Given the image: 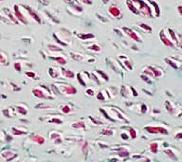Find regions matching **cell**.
<instances>
[{
	"mask_svg": "<svg viewBox=\"0 0 182 162\" xmlns=\"http://www.w3.org/2000/svg\"><path fill=\"white\" fill-rule=\"evenodd\" d=\"M59 86H55L57 89H58L61 93L65 94V95H67V96H72L74 95V94L77 93V89L72 86L71 85H66V83H59L58 85Z\"/></svg>",
	"mask_w": 182,
	"mask_h": 162,
	"instance_id": "cell-1",
	"label": "cell"
},
{
	"mask_svg": "<svg viewBox=\"0 0 182 162\" xmlns=\"http://www.w3.org/2000/svg\"><path fill=\"white\" fill-rule=\"evenodd\" d=\"M108 13H109V15H110L111 17L117 18V19L121 18V17L122 16V10H119V8L117 6V5H115V4H113V5H111L110 7H109V9H108Z\"/></svg>",
	"mask_w": 182,
	"mask_h": 162,
	"instance_id": "cell-2",
	"label": "cell"
},
{
	"mask_svg": "<svg viewBox=\"0 0 182 162\" xmlns=\"http://www.w3.org/2000/svg\"><path fill=\"white\" fill-rule=\"evenodd\" d=\"M159 38H160V40L162 41V43H163L166 46H168V48H175V45L174 44V42L170 39V37L168 36V34L164 32V29H162V30L160 31Z\"/></svg>",
	"mask_w": 182,
	"mask_h": 162,
	"instance_id": "cell-3",
	"label": "cell"
},
{
	"mask_svg": "<svg viewBox=\"0 0 182 162\" xmlns=\"http://www.w3.org/2000/svg\"><path fill=\"white\" fill-rule=\"evenodd\" d=\"M123 30L125 31V32L127 33V35L129 36L130 38L135 40V41H137V42H142L141 41V38H140V36L136 32V31H134L133 29H127V28H123Z\"/></svg>",
	"mask_w": 182,
	"mask_h": 162,
	"instance_id": "cell-4",
	"label": "cell"
},
{
	"mask_svg": "<svg viewBox=\"0 0 182 162\" xmlns=\"http://www.w3.org/2000/svg\"><path fill=\"white\" fill-rule=\"evenodd\" d=\"M14 14H15V17H16L20 22H22L24 24H28V21H27V18H26L23 13L20 12V10H19V6L18 5H16V6H14Z\"/></svg>",
	"mask_w": 182,
	"mask_h": 162,
	"instance_id": "cell-5",
	"label": "cell"
},
{
	"mask_svg": "<svg viewBox=\"0 0 182 162\" xmlns=\"http://www.w3.org/2000/svg\"><path fill=\"white\" fill-rule=\"evenodd\" d=\"M149 67L152 70L154 78H160L164 75V71L161 68H159V67H155V66H149Z\"/></svg>",
	"mask_w": 182,
	"mask_h": 162,
	"instance_id": "cell-6",
	"label": "cell"
},
{
	"mask_svg": "<svg viewBox=\"0 0 182 162\" xmlns=\"http://www.w3.org/2000/svg\"><path fill=\"white\" fill-rule=\"evenodd\" d=\"M126 5L128 9L131 10V12L135 14H139V12L138 8L136 7V5H135V2L133 1V0H126Z\"/></svg>",
	"mask_w": 182,
	"mask_h": 162,
	"instance_id": "cell-7",
	"label": "cell"
},
{
	"mask_svg": "<svg viewBox=\"0 0 182 162\" xmlns=\"http://www.w3.org/2000/svg\"><path fill=\"white\" fill-rule=\"evenodd\" d=\"M32 93H33V95H34L35 97L40 98V99L49 98V97L45 94V92H44L42 89H41V88H34V89L32 90Z\"/></svg>",
	"mask_w": 182,
	"mask_h": 162,
	"instance_id": "cell-8",
	"label": "cell"
},
{
	"mask_svg": "<svg viewBox=\"0 0 182 162\" xmlns=\"http://www.w3.org/2000/svg\"><path fill=\"white\" fill-rule=\"evenodd\" d=\"M165 62L167 63V64H169L171 66H173L174 68H175V69L178 68V65L180 64L179 61L175 60V59H174V58H166V59H165Z\"/></svg>",
	"mask_w": 182,
	"mask_h": 162,
	"instance_id": "cell-9",
	"label": "cell"
},
{
	"mask_svg": "<svg viewBox=\"0 0 182 162\" xmlns=\"http://www.w3.org/2000/svg\"><path fill=\"white\" fill-rule=\"evenodd\" d=\"M30 139H32L33 142L38 143L39 145L43 144V143L45 142V138H44V137H42L41 135H34Z\"/></svg>",
	"mask_w": 182,
	"mask_h": 162,
	"instance_id": "cell-10",
	"label": "cell"
},
{
	"mask_svg": "<svg viewBox=\"0 0 182 162\" xmlns=\"http://www.w3.org/2000/svg\"><path fill=\"white\" fill-rule=\"evenodd\" d=\"M158 143L157 141H153L152 143H150L149 145V148H150V151L152 152L153 154H157L158 151Z\"/></svg>",
	"mask_w": 182,
	"mask_h": 162,
	"instance_id": "cell-11",
	"label": "cell"
},
{
	"mask_svg": "<svg viewBox=\"0 0 182 162\" xmlns=\"http://www.w3.org/2000/svg\"><path fill=\"white\" fill-rule=\"evenodd\" d=\"M62 72H63V75L65 78H69V79H71V78L74 77V73L72 72L69 69H62Z\"/></svg>",
	"mask_w": 182,
	"mask_h": 162,
	"instance_id": "cell-12",
	"label": "cell"
},
{
	"mask_svg": "<svg viewBox=\"0 0 182 162\" xmlns=\"http://www.w3.org/2000/svg\"><path fill=\"white\" fill-rule=\"evenodd\" d=\"M139 27L144 32H151V31H152L153 29H152V28L150 27V26H148L147 24H144V23H140L139 25Z\"/></svg>",
	"mask_w": 182,
	"mask_h": 162,
	"instance_id": "cell-13",
	"label": "cell"
},
{
	"mask_svg": "<svg viewBox=\"0 0 182 162\" xmlns=\"http://www.w3.org/2000/svg\"><path fill=\"white\" fill-rule=\"evenodd\" d=\"M164 153L167 155L169 158H171L172 159H175V160H178V158L175 156V153H174V151L172 150V149H167V150H164Z\"/></svg>",
	"mask_w": 182,
	"mask_h": 162,
	"instance_id": "cell-14",
	"label": "cell"
},
{
	"mask_svg": "<svg viewBox=\"0 0 182 162\" xmlns=\"http://www.w3.org/2000/svg\"><path fill=\"white\" fill-rule=\"evenodd\" d=\"M144 129H145V131H147L148 133H151V134H158V127H155V126H146Z\"/></svg>",
	"mask_w": 182,
	"mask_h": 162,
	"instance_id": "cell-15",
	"label": "cell"
},
{
	"mask_svg": "<svg viewBox=\"0 0 182 162\" xmlns=\"http://www.w3.org/2000/svg\"><path fill=\"white\" fill-rule=\"evenodd\" d=\"M128 130H129L130 138H131L132 139L136 138H137V135H138V131H137V130H136V129H134L133 127H129Z\"/></svg>",
	"mask_w": 182,
	"mask_h": 162,
	"instance_id": "cell-16",
	"label": "cell"
},
{
	"mask_svg": "<svg viewBox=\"0 0 182 162\" xmlns=\"http://www.w3.org/2000/svg\"><path fill=\"white\" fill-rule=\"evenodd\" d=\"M165 107H166V110H167L168 112H170L171 114H174L175 113V109H174L173 106H172V104L170 103L169 101H166L165 102Z\"/></svg>",
	"mask_w": 182,
	"mask_h": 162,
	"instance_id": "cell-17",
	"label": "cell"
},
{
	"mask_svg": "<svg viewBox=\"0 0 182 162\" xmlns=\"http://www.w3.org/2000/svg\"><path fill=\"white\" fill-rule=\"evenodd\" d=\"M61 111L65 114H67V113H70L72 111V108L69 105V104H65V105L61 107Z\"/></svg>",
	"mask_w": 182,
	"mask_h": 162,
	"instance_id": "cell-18",
	"label": "cell"
},
{
	"mask_svg": "<svg viewBox=\"0 0 182 162\" xmlns=\"http://www.w3.org/2000/svg\"><path fill=\"white\" fill-rule=\"evenodd\" d=\"M158 134H161V135H169V129L162 126H159V127L158 126Z\"/></svg>",
	"mask_w": 182,
	"mask_h": 162,
	"instance_id": "cell-19",
	"label": "cell"
},
{
	"mask_svg": "<svg viewBox=\"0 0 182 162\" xmlns=\"http://www.w3.org/2000/svg\"><path fill=\"white\" fill-rule=\"evenodd\" d=\"M55 60L60 65H66V59L64 58V57H62V56H58L57 58H55Z\"/></svg>",
	"mask_w": 182,
	"mask_h": 162,
	"instance_id": "cell-20",
	"label": "cell"
},
{
	"mask_svg": "<svg viewBox=\"0 0 182 162\" xmlns=\"http://www.w3.org/2000/svg\"><path fill=\"white\" fill-rule=\"evenodd\" d=\"M72 127H74V128H84L85 127V123L83 122H77L73 123Z\"/></svg>",
	"mask_w": 182,
	"mask_h": 162,
	"instance_id": "cell-21",
	"label": "cell"
},
{
	"mask_svg": "<svg viewBox=\"0 0 182 162\" xmlns=\"http://www.w3.org/2000/svg\"><path fill=\"white\" fill-rule=\"evenodd\" d=\"M119 156H127V155H129V152L126 149H122L119 152Z\"/></svg>",
	"mask_w": 182,
	"mask_h": 162,
	"instance_id": "cell-22",
	"label": "cell"
},
{
	"mask_svg": "<svg viewBox=\"0 0 182 162\" xmlns=\"http://www.w3.org/2000/svg\"><path fill=\"white\" fill-rule=\"evenodd\" d=\"M90 49L93 50V51H96V52H100L101 51V46H98V45H94V46H90Z\"/></svg>",
	"mask_w": 182,
	"mask_h": 162,
	"instance_id": "cell-23",
	"label": "cell"
},
{
	"mask_svg": "<svg viewBox=\"0 0 182 162\" xmlns=\"http://www.w3.org/2000/svg\"><path fill=\"white\" fill-rule=\"evenodd\" d=\"M78 2H81L82 4H86V5H91L92 0H77Z\"/></svg>",
	"mask_w": 182,
	"mask_h": 162,
	"instance_id": "cell-24",
	"label": "cell"
},
{
	"mask_svg": "<svg viewBox=\"0 0 182 162\" xmlns=\"http://www.w3.org/2000/svg\"><path fill=\"white\" fill-rule=\"evenodd\" d=\"M13 133L14 135H23V134H25V132H23V131H19V130L15 129V128H13Z\"/></svg>",
	"mask_w": 182,
	"mask_h": 162,
	"instance_id": "cell-25",
	"label": "cell"
},
{
	"mask_svg": "<svg viewBox=\"0 0 182 162\" xmlns=\"http://www.w3.org/2000/svg\"><path fill=\"white\" fill-rule=\"evenodd\" d=\"M49 122H53V123H57V124H61L63 122H62L61 119H50Z\"/></svg>",
	"mask_w": 182,
	"mask_h": 162,
	"instance_id": "cell-26",
	"label": "cell"
},
{
	"mask_svg": "<svg viewBox=\"0 0 182 162\" xmlns=\"http://www.w3.org/2000/svg\"><path fill=\"white\" fill-rule=\"evenodd\" d=\"M102 134L103 135H112L113 131H111V130H108V129H105V130H102Z\"/></svg>",
	"mask_w": 182,
	"mask_h": 162,
	"instance_id": "cell-27",
	"label": "cell"
},
{
	"mask_svg": "<svg viewBox=\"0 0 182 162\" xmlns=\"http://www.w3.org/2000/svg\"><path fill=\"white\" fill-rule=\"evenodd\" d=\"M14 68L16 69L17 71H21V66H20L19 63H15V64H14Z\"/></svg>",
	"mask_w": 182,
	"mask_h": 162,
	"instance_id": "cell-28",
	"label": "cell"
},
{
	"mask_svg": "<svg viewBox=\"0 0 182 162\" xmlns=\"http://www.w3.org/2000/svg\"><path fill=\"white\" fill-rule=\"evenodd\" d=\"M175 138L176 139H182V132H178V134L175 135Z\"/></svg>",
	"mask_w": 182,
	"mask_h": 162,
	"instance_id": "cell-29",
	"label": "cell"
},
{
	"mask_svg": "<svg viewBox=\"0 0 182 162\" xmlns=\"http://www.w3.org/2000/svg\"><path fill=\"white\" fill-rule=\"evenodd\" d=\"M86 94L88 96H93L94 95V91H93L92 89H87L86 90Z\"/></svg>",
	"mask_w": 182,
	"mask_h": 162,
	"instance_id": "cell-30",
	"label": "cell"
},
{
	"mask_svg": "<svg viewBox=\"0 0 182 162\" xmlns=\"http://www.w3.org/2000/svg\"><path fill=\"white\" fill-rule=\"evenodd\" d=\"M124 64H125V65L127 66V67H128L129 69H132V66H131V64H130V62H129L128 60L124 61Z\"/></svg>",
	"mask_w": 182,
	"mask_h": 162,
	"instance_id": "cell-31",
	"label": "cell"
},
{
	"mask_svg": "<svg viewBox=\"0 0 182 162\" xmlns=\"http://www.w3.org/2000/svg\"><path fill=\"white\" fill-rule=\"evenodd\" d=\"M121 137H122V138H124V139H125V140L129 138V137H128V135H124V134H122V135H121Z\"/></svg>",
	"mask_w": 182,
	"mask_h": 162,
	"instance_id": "cell-32",
	"label": "cell"
},
{
	"mask_svg": "<svg viewBox=\"0 0 182 162\" xmlns=\"http://www.w3.org/2000/svg\"><path fill=\"white\" fill-rule=\"evenodd\" d=\"M26 74H27L28 76H29V77H34V76H35V74H34V73H32V72H30V73L27 72Z\"/></svg>",
	"mask_w": 182,
	"mask_h": 162,
	"instance_id": "cell-33",
	"label": "cell"
},
{
	"mask_svg": "<svg viewBox=\"0 0 182 162\" xmlns=\"http://www.w3.org/2000/svg\"><path fill=\"white\" fill-rule=\"evenodd\" d=\"M131 90L133 91V95H134L135 97H136V96H138V92H136V91H135V89H134L133 87H131Z\"/></svg>",
	"mask_w": 182,
	"mask_h": 162,
	"instance_id": "cell-34",
	"label": "cell"
},
{
	"mask_svg": "<svg viewBox=\"0 0 182 162\" xmlns=\"http://www.w3.org/2000/svg\"><path fill=\"white\" fill-rule=\"evenodd\" d=\"M178 13H179V14H180V15H182V6H179V7L178 8Z\"/></svg>",
	"mask_w": 182,
	"mask_h": 162,
	"instance_id": "cell-35",
	"label": "cell"
},
{
	"mask_svg": "<svg viewBox=\"0 0 182 162\" xmlns=\"http://www.w3.org/2000/svg\"><path fill=\"white\" fill-rule=\"evenodd\" d=\"M65 2H67V3H72V0H63Z\"/></svg>",
	"mask_w": 182,
	"mask_h": 162,
	"instance_id": "cell-36",
	"label": "cell"
}]
</instances>
